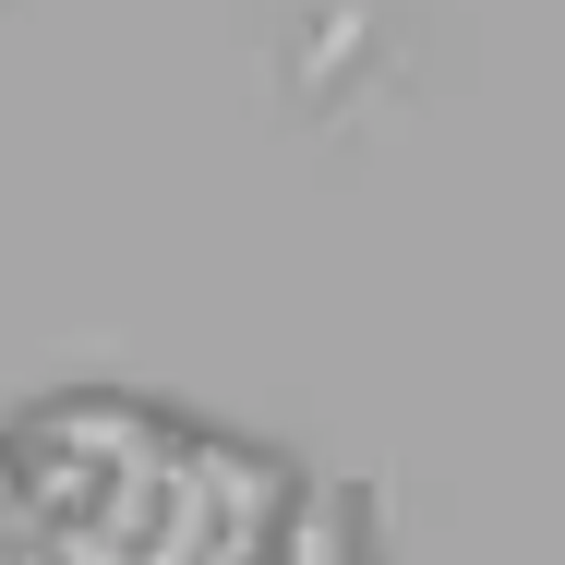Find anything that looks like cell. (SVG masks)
<instances>
[{"label": "cell", "instance_id": "cell-1", "mask_svg": "<svg viewBox=\"0 0 565 565\" xmlns=\"http://www.w3.org/2000/svg\"><path fill=\"white\" fill-rule=\"evenodd\" d=\"M301 469L169 397L61 385L0 422V565H265Z\"/></svg>", "mask_w": 565, "mask_h": 565}, {"label": "cell", "instance_id": "cell-2", "mask_svg": "<svg viewBox=\"0 0 565 565\" xmlns=\"http://www.w3.org/2000/svg\"><path fill=\"white\" fill-rule=\"evenodd\" d=\"M265 565H373V554H361V505H349V493H301L289 542H277Z\"/></svg>", "mask_w": 565, "mask_h": 565}]
</instances>
